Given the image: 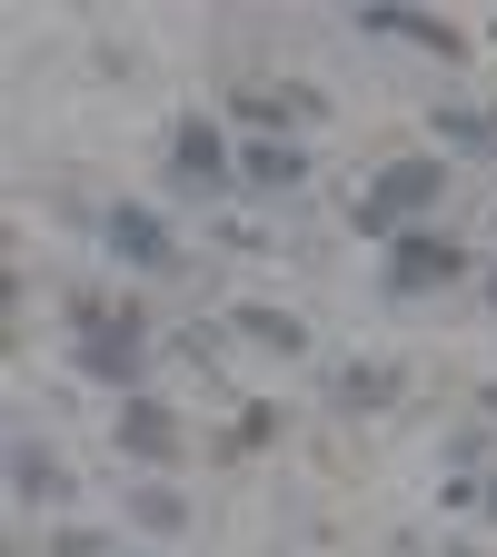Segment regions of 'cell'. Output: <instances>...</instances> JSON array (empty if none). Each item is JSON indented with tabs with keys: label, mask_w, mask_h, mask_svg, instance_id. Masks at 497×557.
<instances>
[{
	"label": "cell",
	"mask_w": 497,
	"mask_h": 557,
	"mask_svg": "<svg viewBox=\"0 0 497 557\" xmlns=\"http://www.w3.org/2000/svg\"><path fill=\"white\" fill-rule=\"evenodd\" d=\"M487 508H497V478H487Z\"/></svg>",
	"instance_id": "7c38bea8"
},
{
	"label": "cell",
	"mask_w": 497,
	"mask_h": 557,
	"mask_svg": "<svg viewBox=\"0 0 497 557\" xmlns=\"http://www.w3.org/2000/svg\"><path fill=\"white\" fill-rule=\"evenodd\" d=\"M139 309H80V369L90 379H129L139 369Z\"/></svg>",
	"instance_id": "7a4b0ae2"
},
{
	"label": "cell",
	"mask_w": 497,
	"mask_h": 557,
	"mask_svg": "<svg viewBox=\"0 0 497 557\" xmlns=\"http://www.w3.org/2000/svg\"><path fill=\"white\" fill-rule=\"evenodd\" d=\"M11 487H21V498H60V458L21 438V448H11Z\"/></svg>",
	"instance_id": "30bf717a"
},
{
	"label": "cell",
	"mask_w": 497,
	"mask_h": 557,
	"mask_svg": "<svg viewBox=\"0 0 497 557\" xmlns=\"http://www.w3.org/2000/svg\"><path fill=\"white\" fill-rule=\"evenodd\" d=\"M328 398L369 418V408H388V398H398V369H378V359H369V369H338V379H328Z\"/></svg>",
	"instance_id": "ba28073f"
},
{
	"label": "cell",
	"mask_w": 497,
	"mask_h": 557,
	"mask_svg": "<svg viewBox=\"0 0 497 557\" xmlns=\"http://www.w3.org/2000/svg\"><path fill=\"white\" fill-rule=\"evenodd\" d=\"M239 180H259V189H299V180H309V160L289 150V139H249V160H239Z\"/></svg>",
	"instance_id": "52a82bcc"
},
{
	"label": "cell",
	"mask_w": 497,
	"mask_h": 557,
	"mask_svg": "<svg viewBox=\"0 0 497 557\" xmlns=\"http://www.w3.org/2000/svg\"><path fill=\"white\" fill-rule=\"evenodd\" d=\"M487 299H497V278H487Z\"/></svg>",
	"instance_id": "4fadbf2b"
},
{
	"label": "cell",
	"mask_w": 497,
	"mask_h": 557,
	"mask_svg": "<svg viewBox=\"0 0 497 557\" xmlns=\"http://www.w3.org/2000/svg\"><path fill=\"white\" fill-rule=\"evenodd\" d=\"M129 518H139V528H160V537H170V528H189V508L170 498V487H139V498H129Z\"/></svg>",
	"instance_id": "8fae6325"
},
{
	"label": "cell",
	"mask_w": 497,
	"mask_h": 557,
	"mask_svg": "<svg viewBox=\"0 0 497 557\" xmlns=\"http://www.w3.org/2000/svg\"><path fill=\"white\" fill-rule=\"evenodd\" d=\"M458 269H468V249H448L438 230H408V239H398V259H388L398 289H438V278H458Z\"/></svg>",
	"instance_id": "3957f363"
},
{
	"label": "cell",
	"mask_w": 497,
	"mask_h": 557,
	"mask_svg": "<svg viewBox=\"0 0 497 557\" xmlns=\"http://www.w3.org/2000/svg\"><path fill=\"white\" fill-rule=\"evenodd\" d=\"M110 249H120L129 269H170V259H179V249H170V230L150 220V209H129V199L110 209Z\"/></svg>",
	"instance_id": "277c9868"
},
{
	"label": "cell",
	"mask_w": 497,
	"mask_h": 557,
	"mask_svg": "<svg viewBox=\"0 0 497 557\" xmlns=\"http://www.w3.org/2000/svg\"><path fill=\"white\" fill-rule=\"evenodd\" d=\"M170 160H179V170H170L179 189H220V180H229V170H220V129H209V120H179Z\"/></svg>",
	"instance_id": "5b68a950"
},
{
	"label": "cell",
	"mask_w": 497,
	"mask_h": 557,
	"mask_svg": "<svg viewBox=\"0 0 497 557\" xmlns=\"http://www.w3.org/2000/svg\"><path fill=\"white\" fill-rule=\"evenodd\" d=\"M120 448H129V458H170V448H179V418H170L160 398H129V408H120Z\"/></svg>",
	"instance_id": "8992f818"
},
{
	"label": "cell",
	"mask_w": 497,
	"mask_h": 557,
	"mask_svg": "<svg viewBox=\"0 0 497 557\" xmlns=\"http://www.w3.org/2000/svg\"><path fill=\"white\" fill-rule=\"evenodd\" d=\"M438 189H448V170L438 160H398V170H378V189L348 209V220H359L369 239H388L398 220H418V209H438Z\"/></svg>",
	"instance_id": "6da1fadb"
},
{
	"label": "cell",
	"mask_w": 497,
	"mask_h": 557,
	"mask_svg": "<svg viewBox=\"0 0 497 557\" xmlns=\"http://www.w3.org/2000/svg\"><path fill=\"white\" fill-rule=\"evenodd\" d=\"M239 338H259V348H278V359H299V348H309V329H299L289 309H239Z\"/></svg>",
	"instance_id": "9c48e42d"
}]
</instances>
